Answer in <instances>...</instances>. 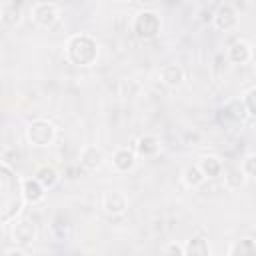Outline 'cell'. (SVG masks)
<instances>
[{"mask_svg":"<svg viewBox=\"0 0 256 256\" xmlns=\"http://www.w3.org/2000/svg\"><path fill=\"white\" fill-rule=\"evenodd\" d=\"M0 222L12 224L24 210V194H22V176L14 172V168L6 162H0Z\"/></svg>","mask_w":256,"mask_h":256,"instance_id":"obj_1","label":"cell"},{"mask_svg":"<svg viewBox=\"0 0 256 256\" xmlns=\"http://www.w3.org/2000/svg\"><path fill=\"white\" fill-rule=\"evenodd\" d=\"M98 54H100V46H98V40L92 34L76 32V34H70L66 38L64 56L70 64H74L78 68L92 66V64H96Z\"/></svg>","mask_w":256,"mask_h":256,"instance_id":"obj_2","label":"cell"},{"mask_svg":"<svg viewBox=\"0 0 256 256\" xmlns=\"http://www.w3.org/2000/svg\"><path fill=\"white\" fill-rule=\"evenodd\" d=\"M56 126L48 120V118H34L26 124L24 128V136H26V142L34 148H48L54 144L56 140Z\"/></svg>","mask_w":256,"mask_h":256,"instance_id":"obj_3","label":"cell"},{"mask_svg":"<svg viewBox=\"0 0 256 256\" xmlns=\"http://www.w3.org/2000/svg\"><path fill=\"white\" fill-rule=\"evenodd\" d=\"M132 32L142 40H152L162 32V16L152 8H142L132 18Z\"/></svg>","mask_w":256,"mask_h":256,"instance_id":"obj_4","label":"cell"},{"mask_svg":"<svg viewBox=\"0 0 256 256\" xmlns=\"http://www.w3.org/2000/svg\"><path fill=\"white\" fill-rule=\"evenodd\" d=\"M240 22V16H238V10L234 4L230 2H222L216 6V10L212 12V24L216 30L220 32H232Z\"/></svg>","mask_w":256,"mask_h":256,"instance_id":"obj_5","label":"cell"},{"mask_svg":"<svg viewBox=\"0 0 256 256\" xmlns=\"http://www.w3.org/2000/svg\"><path fill=\"white\" fill-rule=\"evenodd\" d=\"M30 18L40 28H52L60 20V8L54 2H36L30 8Z\"/></svg>","mask_w":256,"mask_h":256,"instance_id":"obj_6","label":"cell"},{"mask_svg":"<svg viewBox=\"0 0 256 256\" xmlns=\"http://www.w3.org/2000/svg\"><path fill=\"white\" fill-rule=\"evenodd\" d=\"M36 234H38L36 224L30 218H18L10 226V238H12L14 246H20V248L30 246L36 240Z\"/></svg>","mask_w":256,"mask_h":256,"instance_id":"obj_7","label":"cell"},{"mask_svg":"<svg viewBox=\"0 0 256 256\" xmlns=\"http://www.w3.org/2000/svg\"><path fill=\"white\" fill-rule=\"evenodd\" d=\"M128 206H130V200L122 190L114 188V190H106L102 194V210L108 216H122L128 212Z\"/></svg>","mask_w":256,"mask_h":256,"instance_id":"obj_8","label":"cell"},{"mask_svg":"<svg viewBox=\"0 0 256 256\" xmlns=\"http://www.w3.org/2000/svg\"><path fill=\"white\" fill-rule=\"evenodd\" d=\"M112 168L118 172V174H128L136 168L138 164V154L134 152V148H128V146H120L112 152Z\"/></svg>","mask_w":256,"mask_h":256,"instance_id":"obj_9","label":"cell"},{"mask_svg":"<svg viewBox=\"0 0 256 256\" xmlns=\"http://www.w3.org/2000/svg\"><path fill=\"white\" fill-rule=\"evenodd\" d=\"M104 160H106V154H104V150L100 146H96V144H84L80 148L78 162H80V166L84 170L94 172V170H98L104 164Z\"/></svg>","mask_w":256,"mask_h":256,"instance_id":"obj_10","label":"cell"},{"mask_svg":"<svg viewBox=\"0 0 256 256\" xmlns=\"http://www.w3.org/2000/svg\"><path fill=\"white\" fill-rule=\"evenodd\" d=\"M134 152L138 158H156L162 152V140L156 134H142L134 140Z\"/></svg>","mask_w":256,"mask_h":256,"instance_id":"obj_11","label":"cell"},{"mask_svg":"<svg viewBox=\"0 0 256 256\" xmlns=\"http://www.w3.org/2000/svg\"><path fill=\"white\" fill-rule=\"evenodd\" d=\"M226 58H228L230 64H238V66L248 64L254 58V48H252L250 42H246L242 38L240 40H234L228 46V50H226Z\"/></svg>","mask_w":256,"mask_h":256,"instance_id":"obj_12","label":"cell"},{"mask_svg":"<svg viewBox=\"0 0 256 256\" xmlns=\"http://www.w3.org/2000/svg\"><path fill=\"white\" fill-rule=\"evenodd\" d=\"M222 114H224L226 120H230V122H234V124H244V122L250 118L248 108H246L242 96H234V98L226 100L224 106H222Z\"/></svg>","mask_w":256,"mask_h":256,"instance_id":"obj_13","label":"cell"},{"mask_svg":"<svg viewBox=\"0 0 256 256\" xmlns=\"http://www.w3.org/2000/svg\"><path fill=\"white\" fill-rule=\"evenodd\" d=\"M158 78H160V82H162L164 86H168V88H178V86L184 82L186 72H184V68H182L180 64H176V62H168V64L160 66V70H158Z\"/></svg>","mask_w":256,"mask_h":256,"instance_id":"obj_14","label":"cell"},{"mask_svg":"<svg viewBox=\"0 0 256 256\" xmlns=\"http://www.w3.org/2000/svg\"><path fill=\"white\" fill-rule=\"evenodd\" d=\"M222 180H224V188L234 192V190H240V188L246 186L248 176L244 174V170H242L240 164H230V166L224 168V172H222Z\"/></svg>","mask_w":256,"mask_h":256,"instance_id":"obj_15","label":"cell"},{"mask_svg":"<svg viewBox=\"0 0 256 256\" xmlns=\"http://www.w3.org/2000/svg\"><path fill=\"white\" fill-rule=\"evenodd\" d=\"M22 194L26 204H38L46 198V188L34 176H22Z\"/></svg>","mask_w":256,"mask_h":256,"instance_id":"obj_16","label":"cell"},{"mask_svg":"<svg viewBox=\"0 0 256 256\" xmlns=\"http://www.w3.org/2000/svg\"><path fill=\"white\" fill-rule=\"evenodd\" d=\"M196 164H198V168L202 170V174L206 176V180H208V178H218V176H222V172H224V162H222V158L216 156V154H202Z\"/></svg>","mask_w":256,"mask_h":256,"instance_id":"obj_17","label":"cell"},{"mask_svg":"<svg viewBox=\"0 0 256 256\" xmlns=\"http://www.w3.org/2000/svg\"><path fill=\"white\" fill-rule=\"evenodd\" d=\"M184 244V256H212V248H210V242L208 238L196 234V236H190Z\"/></svg>","mask_w":256,"mask_h":256,"instance_id":"obj_18","label":"cell"},{"mask_svg":"<svg viewBox=\"0 0 256 256\" xmlns=\"http://www.w3.org/2000/svg\"><path fill=\"white\" fill-rule=\"evenodd\" d=\"M0 22L6 28L18 26L22 22V6L16 2H2L0 4Z\"/></svg>","mask_w":256,"mask_h":256,"instance_id":"obj_19","label":"cell"},{"mask_svg":"<svg viewBox=\"0 0 256 256\" xmlns=\"http://www.w3.org/2000/svg\"><path fill=\"white\" fill-rule=\"evenodd\" d=\"M32 176H34L46 190H48V188H54V186L58 184V180H60V172H58V168L52 166V164H38Z\"/></svg>","mask_w":256,"mask_h":256,"instance_id":"obj_20","label":"cell"},{"mask_svg":"<svg viewBox=\"0 0 256 256\" xmlns=\"http://www.w3.org/2000/svg\"><path fill=\"white\" fill-rule=\"evenodd\" d=\"M180 182H182L186 188L196 190V188H200V186L206 182V176L202 174V170L198 168V164H188V166H184L182 172H180Z\"/></svg>","mask_w":256,"mask_h":256,"instance_id":"obj_21","label":"cell"},{"mask_svg":"<svg viewBox=\"0 0 256 256\" xmlns=\"http://www.w3.org/2000/svg\"><path fill=\"white\" fill-rule=\"evenodd\" d=\"M228 256H256V240L254 238H238L230 244Z\"/></svg>","mask_w":256,"mask_h":256,"instance_id":"obj_22","label":"cell"},{"mask_svg":"<svg viewBox=\"0 0 256 256\" xmlns=\"http://www.w3.org/2000/svg\"><path fill=\"white\" fill-rule=\"evenodd\" d=\"M140 90H142V86H140V82H136L134 78H124V80H120V84H118V96H120L122 100H134V98L140 94Z\"/></svg>","mask_w":256,"mask_h":256,"instance_id":"obj_23","label":"cell"},{"mask_svg":"<svg viewBox=\"0 0 256 256\" xmlns=\"http://www.w3.org/2000/svg\"><path fill=\"white\" fill-rule=\"evenodd\" d=\"M240 166H242V170H244V174H246L248 178L256 180V152H248V154L242 158Z\"/></svg>","mask_w":256,"mask_h":256,"instance_id":"obj_24","label":"cell"},{"mask_svg":"<svg viewBox=\"0 0 256 256\" xmlns=\"http://www.w3.org/2000/svg\"><path fill=\"white\" fill-rule=\"evenodd\" d=\"M242 100H244V104H246V108H248L250 118H256V84L250 86V88L242 94Z\"/></svg>","mask_w":256,"mask_h":256,"instance_id":"obj_25","label":"cell"},{"mask_svg":"<svg viewBox=\"0 0 256 256\" xmlns=\"http://www.w3.org/2000/svg\"><path fill=\"white\" fill-rule=\"evenodd\" d=\"M162 254L164 256H184V244L182 242H168L166 246H164V250H162Z\"/></svg>","mask_w":256,"mask_h":256,"instance_id":"obj_26","label":"cell"},{"mask_svg":"<svg viewBox=\"0 0 256 256\" xmlns=\"http://www.w3.org/2000/svg\"><path fill=\"white\" fill-rule=\"evenodd\" d=\"M4 256H28V252L24 248H20V246H12V248H8L4 252Z\"/></svg>","mask_w":256,"mask_h":256,"instance_id":"obj_27","label":"cell"}]
</instances>
